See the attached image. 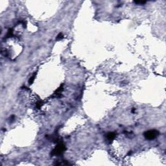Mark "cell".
I'll return each instance as SVG.
<instances>
[{
	"mask_svg": "<svg viewBox=\"0 0 166 166\" xmlns=\"http://www.w3.org/2000/svg\"><path fill=\"white\" fill-rule=\"evenodd\" d=\"M158 135V132L157 131H149L145 134V138L149 140H153V139L155 138Z\"/></svg>",
	"mask_w": 166,
	"mask_h": 166,
	"instance_id": "1",
	"label": "cell"
},
{
	"mask_svg": "<svg viewBox=\"0 0 166 166\" xmlns=\"http://www.w3.org/2000/svg\"><path fill=\"white\" fill-rule=\"evenodd\" d=\"M64 145L62 144H59L58 145H57L56 149L54 150V154H56V155L61 154L64 151Z\"/></svg>",
	"mask_w": 166,
	"mask_h": 166,
	"instance_id": "2",
	"label": "cell"
},
{
	"mask_svg": "<svg viewBox=\"0 0 166 166\" xmlns=\"http://www.w3.org/2000/svg\"><path fill=\"white\" fill-rule=\"evenodd\" d=\"M115 135H116V134H115L114 132H111V133H109L108 134V138L110 139V140H112V139L114 138Z\"/></svg>",
	"mask_w": 166,
	"mask_h": 166,
	"instance_id": "3",
	"label": "cell"
}]
</instances>
